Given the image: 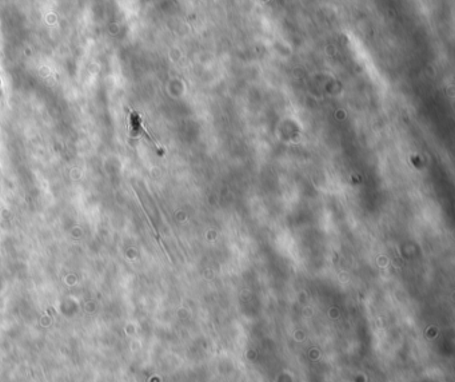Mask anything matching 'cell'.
I'll use <instances>...</instances> for the list:
<instances>
[{"label": "cell", "mask_w": 455, "mask_h": 382, "mask_svg": "<svg viewBox=\"0 0 455 382\" xmlns=\"http://www.w3.org/2000/svg\"><path fill=\"white\" fill-rule=\"evenodd\" d=\"M140 133H143L142 119L136 112H132L131 114V134H132V137H136Z\"/></svg>", "instance_id": "6da1fadb"}]
</instances>
